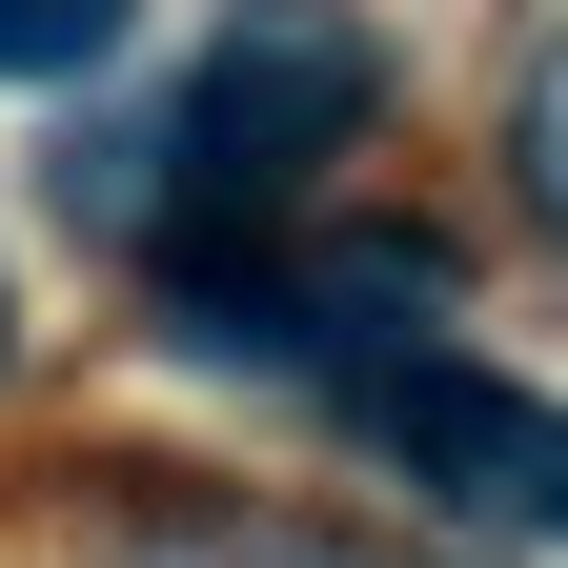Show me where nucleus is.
Returning a JSON list of instances; mask_svg holds the SVG:
<instances>
[{"instance_id":"nucleus-1","label":"nucleus","mask_w":568,"mask_h":568,"mask_svg":"<svg viewBox=\"0 0 568 568\" xmlns=\"http://www.w3.org/2000/svg\"><path fill=\"white\" fill-rule=\"evenodd\" d=\"M386 102V41L345 21V0H244L224 41H203V82L163 102V142H142V224L203 244V224H284L345 142H366Z\"/></svg>"},{"instance_id":"nucleus-2","label":"nucleus","mask_w":568,"mask_h":568,"mask_svg":"<svg viewBox=\"0 0 568 568\" xmlns=\"http://www.w3.org/2000/svg\"><path fill=\"white\" fill-rule=\"evenodd\" d=\"M345 406H366V447H386V467H426L447 508H487V528H548V548H568V406H528L508 366L386 345V366L345 386Z\"/></svg>"},{"instance_id":"nucleus-3","label":"nucleus","mask_w":568,"mask_h":568,"mask_svg":"<svg viewBox=\"0 0 568 568\" xmlns=\"http://www.w3.org/2000/svg\"><path fill=\"white\" fill-rule=\"evenodd\" d=\"M142 41V0H0V82H82Z\"/></svg>"}]
</instances>
